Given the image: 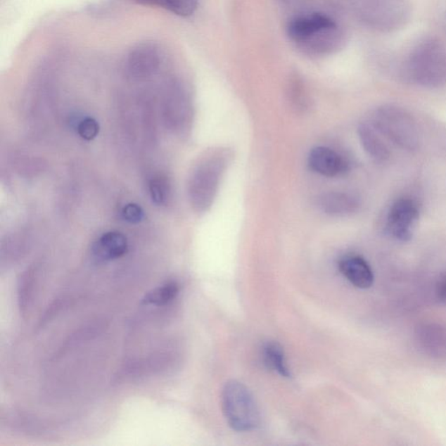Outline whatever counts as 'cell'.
<instances>
[{
    "label": "cell",
    "mask_w": 446,
    "mask_h": 446,
    "mask_svg": "<svg viewBox=\"0 0 446 446\" xmlns=\"http://www.w3.org/2000/svg\"><path fill=\"white\" fill-rule=\"evenodd\" d=\"M263 357L267 365L274 371H276L283 378H291V373L288 367L284 350L279 343H267L263 347Z\"/></svg>",
    "instance_id": "14"
},
{
    "label": "cell",
    "mask_w": 446,
    "mask_h": 446,
    "mask_svg": "<svg viewBox=\"0 0 446 446\" xmlns=\"http://www.w3.org/2000/svg\"><path fill=\"white\" fill-rule=\"evenodd\" d=\"M149 193L153 203L156 205L165 204L170 196V185L167 179L162 175L153 177L149 181Z\"/></svg>",
    "instance_id": "16"
},
{
    "label": "cell",
    "mask_w": 446,
    "mask_h": 446,
    "mask_svg": "<svg viewBox=\"0 0 446 446\" xmlns=\"http://www.w3.org/2000/svg\"><path fill=\"white\" fill-rule=\"evenodd\" d=\"M231 155L227 149H217L198 164L190 178L189 197L197 212L212 206Z\"/></svg>",
    "instance_id": "1"
},
{
    "label": "cell",
    "mask_w": 446,
    "mask_h": 446,
    "mask_svg": "<svg viewBox=\"0 0 446 446\" xmlns=\"http://www.w3.org/2000/svg\"><path fill=\"white\" fill-rule=\"evenodd\" d=\"M336 25L328 17L321 14L297 18L288 24V34L295 42H305L321 32L334 30Z\"/></svg>",
    "instance_id": "9"
},
{
    "label": "cell",
    "mask_w": 446,
    "mask_h": 446,
    "mask_svg": "<svg viewBox=\"0 0 446 446\" xmlns=\"http://www.w3.org/2000/svg\"><path fill=\"white\" fill-rule=\"evenodd\" d=\"M124 71L129 78L142 80L155 74L162 64V53L153 43H142L134 46L125 58Z\"/></svg>",
    "instance_id": "4"
},
{
    "label": "cell",
    "mask_w": 446,
    "mask_h": 446,
    "mask_svg": "<svg viewBox=\"0 0 446 446\" xmlns=\"http://www.w3.org/2000/svg\"><path fill=\"white\" fill-rule=\"evenodd\" d=\"M338 266L343 276L355 287L367 290L374 283L371 266L359 255H345L339 261Z\"/></svg>",
    "instance_id": "10"
},
{
    "label": "cell",
    "mask_w": 446,
    "mask_h": 446,
    "mask_svg": "<svg viewBox=\"0 0 446 446\" xmlns=\"http://www.w3.org/2000/svg\"><path fill=\"white\" fill-rule=\"evenodd\" d=\"M222 408L227 423L236 431H250L260 423V412L253 395L243 383H226L222 391Z\"/></svg>",
    "instance_id": "2"
},
{
    "label": "cell",
    "mask_w": 446,
    "mask_h": 446,
    "mask_svg": "<svg viewBox=\"0 0 446 446\" xmlns=\"http://www.w3.org/2000/svg\"><path fill=\"white\" fill-rule=\"evenodd\" d=\"M419 217V208L414 200H397L391 206L386 219V232L393 238L407 242L412 239V228Z\"/></svg>",
    "instance_id": "5"
},
{
    "label": "cell",
    "mask_w": 446,
    "mask_h": 446,
    "mask_svg": "<svg viewBox=\"0 0 446 446\" xmlns=\"http://www.w3.org/2000/svg\"><path fill=\"white\" fill-rule=\"evenodd\" d=\"M98 131H100L98 123L94 119L89 118V117L82 120L78 126L79 136L86 141H92L96 138Z\"/></svg>",
    "instance_id": "17"
},
{
    "label": "cell",
    "mask_w": 446,
    "mask_h": 446,
    "mask_svg": "<svg viewBox=\"0 0 446 446\" xmlns=\"http://www.w3.org/2000/svg\"><path fill=\"white\" fill-rule=\"evenodd\" d=\"M308 165L316 174L325 177H336L348 172L350 164L345 157L334 149L316 147L308 156Z\"/></svg>",
    "instance_id": "6"
},
{
    "label": "cell",
    "mask_w": 446,
    "mask_h": 446,
    "mask_svg": "<svg viewBox=\"0 0 446 446\" xmlns=\"http://www.w3.org/2000/svg\"><path fill=\"white\" fill-rule=\"evenodd\" d=\"M129 250L127 237L122 233L110 231L103 234L93 244V257L98 262H110L122 257Z\"/></svg>",
    "instance_id": "11"
},
{
    "label": "cell",
    "mask_w": 446,
    "mask_h": 446,
    "mask_svg": "<svg viewBox=\"0 0 446 446\" xmlns=\"http://www.w3.org/2000/svg\"><path fill=\"white\" fill-rule=\"evenodd\" d=\"M358 136L363 146L365 152L372 159L378 163H385L389 159L390 152L388 148L379 137L378 131L370 123L363 122L358 127Z\"/></svg>",
    "instance_id": "12"
},
{
    "label": "cell",
    "mask_w": 446,
    "mask_h": 446,
    "mask_svg": "<svg viewBox=\"0 0 446 446\" xmlns=\"http://www.w3.org/2000/svg\"><path fill=\"white\" fill-rule=\"evenodd\" d=\"M180 292L177 281H170L148 292L142 298V305L163 306L174 301Z\"/></svg>",
    "instance_id": "15"
},
{
    "label": "cell",
    "mask_w": 446,
    "mask_h": 446,
    "mask_svg": "<svg viewBox=\"0 0 446 446\" xmlns=\"http://www.w3.org/2000/svg\"><path fill=\"white\" fill-rule=\"evenodd\" d=\"M416 345L423 353L433 358L446 357V327L438 324H423L416 329Z\"/></svg>",
    "instance_id": "7"
},
{
    "label": "cell",
    "mask_w": 446,
    "mask_h": 446,
    "mask_svg": "<svg viewBox=\"0 0 446 446\" xmlns=\"http://www.w3.org/2000/svg\"><path fill=\"white\" fill-rule=\"evenodd\" d=\"M317 205L321 211L329 217H345L356 213L360 207V202L352 193L331 191L321 195Z\"/></svg>",
    "instance_id": "8"
},
{
    "label": "cell",
    "mask_w": 446,
    "mask_h": 446,
    "mask_svg": "<svg viewBox=\"0 0 446 446\" xmlns=\"http://www.w3.org/2000/svg\"><path fill=\"white\" fill-rule=\"evenodd\" d=\"M133 1L141 5L160 7L181 17L192 15L199 3V0H133Z\"/></svg>",
    "instance_id": "13"
},
{
    "label": "cell",
    "mask_w": 446,
    "mask_h": 446,
    "mask_svg": "<svg viewBox=\"0 0 446 446\" xmlns=\"http://www.w3.org/2000/svg\"><path fill=\"white\" fill-rule=\"evenodd\" d=\"M435 295L438 301L446 305V275L440 277L437 281Z\"/></svg>",
    "instance_id": "19"
},
{
    "label": "cell",
    "mask_w": 446,
    "mask_h": 446,
    "mask_svg": "<svg viewBox=\"0 0 446 446\" xmlns=\"http://www.w3.org/2000/svg\"><path fill=\"white\" fill-rule=\"evenodd\" d=\"M124 220L132 224H137L144 218V211L137 204L130 203L124 207L122 210Z\"/></svg>",
    "instance_id": "18"
},
{
    "label": "cell",
    "mask_w": 446,
    "mask_h": 446,
    "mask_svg": "<svg viewBox=\"0 0 446 446\" xmlns=\"http://www.w3.org/2000/svg\"><path fill=\"white\" fill-rule=\"evenodd\" d=\"M370 124L398 147L407 150L418 148V129L407 112L397 108L383 107L372 113Z\"/></svg>",
    "instance_id": "3"
}]
</instances>
